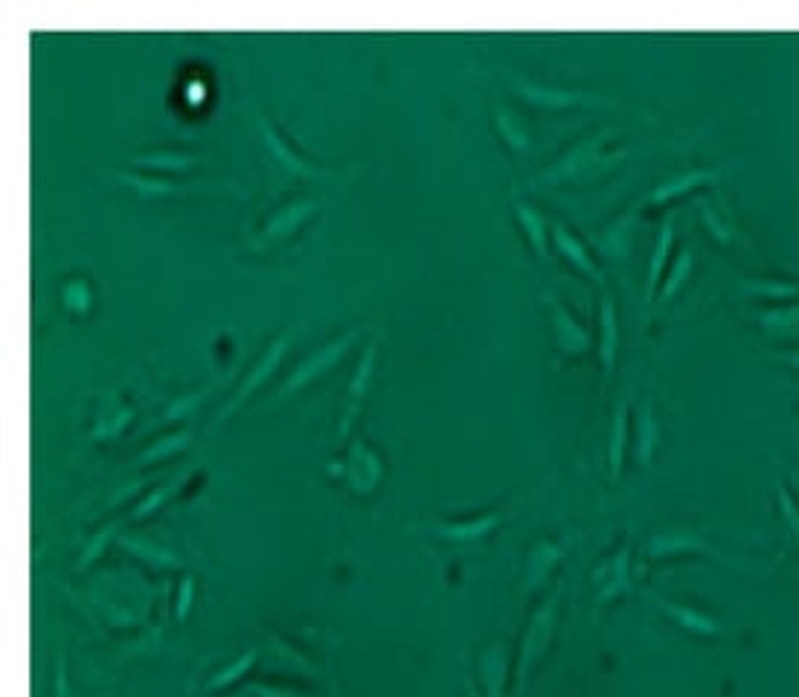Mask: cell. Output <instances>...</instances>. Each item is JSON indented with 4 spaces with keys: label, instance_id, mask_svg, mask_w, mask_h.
I'll use <instances>...</instances> for the list:
<instances>
[{
    "label": "cell",
    "instance_id": "obj_41",
    "mask_svg": "<svg viewBox=\"0 0 799 697\" xmlns=\"http://www.w3.org/2000/svg\"><path fill=\"white\" fill-rule=\"evenodd\" d=\"M704 221H707L709 230H712L721 242H730V239H733V236H730V227H727L718 215L712 213V207H704Z\"/></svg>",
    "mask_w": 799,
    "mask_h": 697
},
{
    "label": "cell",
    "instance_id": "obj_18",
    "mask_svg": "<svg viewBox=\"0 0 799 697\" xmlns=\"http://www.w3.org/2000/svg\"><path fill=\"white\" fill-rule=\"evenodd\" d=\"M616 355H619V314H616V300L605 291L599 303V361L605 381L614 375Z\"/></svg>",
    "mask_w": 799,
    "mask_h": 697
},
{
    "label": "cell",
    "instance_id": "obj_27",
    "mask_svg": "<svg viewBox=\"0 0 799 697\" xmlns=\"http://www.w3.org/2000/svg\"><path fill=\"white\" fill-rule=\"evenodd\" d=\"M189 442H192V430H189V427L169 430V433H163L160 439H154L143 454H137V459H134L131 465H134V468H146V465H154V462H163V459H169V456L186 451Z\"/></svg>",
    "mask_w": 799,
    "mask_h": 697
},
{
    "label": "cell",
    "instance_id": "obj_11",
    "mask_svg": "<svg viewBox=\"0 0 799 697\" xmlns=\"http://www.w3.org/2000/svg\"><path fill=\"white\" fill-rule=\"evenodd\" d=\"M117 181L128 186L140 201H160V198H186L198 192H216V183H175L157 175H137V172H120Z\"/></svg>",
    "mask_w": 799,
    "mask_h": 697
},
{
    "label": "cell",
    "instance_id": "obj_17",
    "mask_svg": "<svg viewBox=\"0 0 799 697\" xmlns=\"http://www.w3.org/2000/svg\"><path fill=\"white\" fill-rule=\"evenodd\" d=\"M512 213L518 218V224H521L523 236H526V242L532 247V253H535L541 262H550V244H547L550 230H547V215L541 213L538 207H532L526 198H521L518 189L512 192Z\"/></svg>",
    "mask_w": 799,
    "mask_h": 697
},
{
    "label": "cell",
    "instance_id": "obj_23",
    "mask_svg": "<svg viewBox=\"0 0 799 697\" xmlns=\"http://www.w3.org/2000/svg\"><path fill=\"white\" fill-rule=\"evenodd\" d=\"M477 674H480V683L486 689V697L503 695V683H506V674H509V651H506L503 642L489 645L477 657Z\"/></svg>",
    "mask_w": 799,
    "mask_h": 697
},
{
    "label": "cell",
    "instance_id": "obj_9",
    "mask_svg": "<svg viewBox=\"0 0 799 697\" xmlns=\"http://www.w3.org/2000/svg\"><path fill=\"white\" fill-rule=\"evenodd\" d=\"M590 584H593L596 610H602L608 602H614L622 593L631 590V541H625L614 555H608L605 561H599L593 567Z\"/></svg>",
    "mask_w": 799,
    "mask_h": 697
},
{
    "label": "cell",
    "instance_id": "obj_42",
    "mask_svg": "<svg viewBox=\"0 0 799 697\" xmlns=\"http://www.w3.org/2000/svg\"><path fill=\"white\" fill-rule=\"evenodd\" d=\"M53 697H70V677H67L64 660H59L56 674H53Z\"/></svg>",
    "mask_w": 799,
    "mask_h": 697
},
{
    "label": "cell",
    "instance_id": "obj_1",
    "mask_svg": "<svg viewBox=\"0 0 799 697\" xmlns=\"http://www.w3.org/2000/svg\"><path fill=\"white\" fill-rule=\"evenodd\" d=\"M614 128H599L593 134L573 143L558 160H553L535 181L544 186H587L596 183L602 175L614 172L616 166L628 157L625 149L608 152V140H614Z\"/></svg>",
    "mask_w": 799,
    "mask_h": 697
},
{
    "label": "cell",
    "instance_id": "obj_28",
    "mask_svg": "<svg viewBox=\"0 0 799 697\" xmlns=\"http://www.w3.org/2000/svg\"><path fill=\"white\" fill-rule=\"evenodd\" d=\"M494 128H497L500 140H503L512 152L515 154L529 152L532 137H529L526 125H523V120L512 111V108H506V105H497V108H494Z\"/></svg>",
    "mask_w": 799,
    "mask_h": 697
},
{
    "label": "cell",
    "instance_id": "obj_30",
    "mask_svg": "<svg viewBox=\"0 0 799 697\" xmlns=\"http://www.w3.org/2000/svg\"><path fill=\"white\" fill-rule=\"evenodd\" d=\"M625 448H628V401H619L611 425V439H608V462H611V477L619 480L622 462H625Z\"/></svg>",
    "mask_w": 799,
    "mask_h": 697
},
{
    "label": "cell",
    "instance_id": "obj_43",
    "mask_svg": "<svg viewBox=\"0 0 799 697\" xmlns=\"http://www.w3.org/2000/svg\"><path fill=\"white\" fill-rule=\"evenodd\" d=\"M247 695L253 697H306L291 692V689H279V686H247Z\"/></svg>",
    "mask_w": 799,
    "mask_h": 697
},
{
    "label": "cell",
    "instance_id": "obj_44",
    "mask_svg": "<svg viewBox=\"0 0 799 697\" xmlns=\"http://www.w3.org/2000/svg\"><path fill=\"white\" fill-rule=\"evenodd\" d=\"M791 483H794V488H797V497H799V474L797 471H791Z\"/></svg>",
    "mask_w": 799,
    "mask_h": 697
},
{
    "label": "cell",
    "instance_id": "obj_36",
    "mask_svg": "<svg viewBox=\"0 0 799 697\" xmlns=\"http://www.w3.org/2000/svg\"><path fill=\"white\" fill-rule=\"evenodd\" d=\"M62 305L67 314L85 317L93 305V288L88 285V279H70V282H64Z\"/></svg>",
    "mask_w": 799,
    "mask_h": 697
},
{
    "label": "cell",
    "instance_id": "obj_40",
    "mask_svg": "<svg viewBox=\"0 0 799 697\" xmlns=\"http://www.w3.org/2000/svg\"><path fill=\"white\" fill-rule=\"evenodd\" d=\"M779 506H782V512H785L788 526L794 529V535H799V509H797V503L791 500L788 488H779Z\"/></svg>",
    "mask_w": 799,
    "mask_h": 697
},
{
    "label": "cell",
    "instance_id": "obj_25",
    "mask_svg": "<svg viewBox=\"0 0 799 697\" xmlns=\"http://www.w3.org/2000/svg\"><path fill=\"white\" fill-rule=\"evenodd\" d=\"M131 163L140 169L163 172V175H181L186 169H192L195 163H201V154L181 152V149H154V152L134 154Z\"/></svg>",
    "mask_w": 799,
    "mask_h": 697
},
{
    "label": "cell",
    "instance_id": "obj_5",
    "mask_svg": "<svg viewBox=\"0 0 799 697\" xmlns=\"http://www.w3.org/2000/svg\"><path fill=\"white\" fill-rule=\"evenodd\" d=\"M317 210H320V201L317 198H291V201H285L282 207H277L274 213L262 221V227L250 236L247 247L250 250H268L274 244L294 239L303 230V224H306L308 218L317 215Z\"/></svg>",
    "mask_w": 799,
    "mask_h": 697
},
{
    "label": "cell",
    "instance_id": "obj_45",
    "mask_svg": "<svg viewBox=\"0 0 799 697\" xmlns=\"http://www.w3.org/2000/svg\"><path fill=\"white\" fill-rule=\"evenodd\" d=\"M788 361H791V364H794V366H799V352H797V355H791Z\"/></svg>",
    "mask_w": 799,
    "mask_h": 697
},
{
    "label": "cell",
    "instance_id": "obj_22",
    "mask_svg": "<svg viewBox=\"0 0 799 697\" xmlns=\"http://www.w3.org/2000/svg\"><path fill=\"white\" fill-rule=\"evenodd\" d=\"M637 213H640V207L628 210L622 218H616L614 224H608L605 230L596 233L593 242H596L602 256H608V259H625L628 256L631 236H634V224H637Z\"/></svg>",
    "mask_w": 799,
    "mask_h": 697
},
{
    "label": "cell",
    "instance_id": "obj_19",
    "mask_svg": "<svg viewBox=\"0 0 799 697\" xmlns=\"http://www.w3.org/2000/svg\"><path fill=\"white\" fill-rule=\"evenodd\" d=\"M372 372H375V346H367L364 355H361V361L355 366V372H352L349 390H346L349 401H346V413H343V419H340V436H346L349 427H352V422H355V416H358V410H361V404H364V398H367L369 393Z\"/></svg>",
    "mask_w": 799,
    "mask_h": 697
},
{
    "label": "cell",
    "instance_id": "obj_39",
    "mask_svg": "<svg viewBox=\"0 0 799 697\" xmlns=\"http://www.w3.org/2000/svg\"><path fill=\"white\" fill-rule=\"evenodd\" d=\"M192 602H195V578L184 576L181 584H178V599H175V619L184 622L192 610Z\"/></svg>",
    "mask_w": 799,
    "mask_h": 697
},
{
    "label": "cell",
    "instance_id": "obj_15",
    "mask_svg": "<svg viewBox=\"0 0 799 697\" xmlns=\"http://www.w3.org/2000/svg\"><path fill=\"white\" fill-rule=\"evenodd\" d=\"M718 178H721V169H686V172H677V175L666 178V181H660L651 192H648L646 198H643V204H640V210L663 207V204H669L672 198H680V195H686V192H692V189H698V186H704V183L718 181Z\"/></svg>",
    "mask_w": 799,
    "mask_h": 697
},
{
    "label": "cell",
    "instance_id": "obj_13",
    "mask_svg": "<svg viewBox=\"0 0 799 697\" xmlns=\"http://www.w3.org/2000/svg\"><path fill=\"white\" fill-rule=\"evenodd\" d=\"M561 555H564V544L550 541V538H541L529 546L523 558V596H532L544 587V581L550 578Z\"/></svg>",
    "mask_w": 799,
    "mask_h": 697
},
{
    "label": "cell",
    "instance_id": "obj_2",
    "mask_svg": "<svg viewBox=\"0 0 799 697\" xmlns=\"http://www.w3.org/2000/svg\"><path fill=\"white\" fill-rule=\"evenodd\" d=\"M253 125H256V134H259V146H262V154H265V163H268V169L274 175H279V181H323V178L335 175V172L311 163L308 157L297 152L291 146V140L262 111H256Z\"/></svg>",
    "mask_w": 799,
    "mask_h": 697
},
{
    "label": "cell",
    "instance_id": "obj_34",
    "mask_svg": "<svg viewBox=\"0 0 799 697\" xmlns=\"http://www.w3.org/2000/svg\"><path fill=\"white\" fill-rule=\"evenodd\" d=\"M759 323L776 337H799V303L770 308L759 314Z\"/></svg>",
    "mask_w": 799,
    "mask_h": 697
},
{
    "label": "cell",
    "instance_id": "obj_31",
    "mask_svg": "<svg viewBox=\"0 0 799 697\" xmlns=\"http://www.w3.org/2000/svg\"><path fill=\"white\" fill-rule=\"evenodd\" d=\"M120 538V520H111L105 523L102 529H96L91 538H85L82 552H79V561H76V573H85L96 558H102V552L111 544H117Z\"/></svg>",
    "mask_w": 799,
    "mask_h": 697
},
{
    "label": "cell",
    "instance_id": "obj_8",
    "mask_svg": "<svg viewBox=\"0 0 799 697\" xmlns=\"http://www.w3.org/2000/svg\"><path fill=\"white\" fill-rule=\"evenodd\" d=\"M506 79L523 102L544 108V111H567V108H579V105H608V99L596 96V93L573 91V88L550 85V82H532L526 76H515V73H509Z\"/></svg>",
    "mask_w": 799,
    "mask_h": 697
},
{
    "label": "cell",
    "instance_id": "obj_33",
    "mask_svg": "<svg viewBox=\"0 0 799 697\" xmlns=\"http://www.w3.org/2000/svg\"><path fill=\"white\" fill-rule=\"evenodd\" d=\"M210 390H213V381L210 384H204V387H198V390H192V393H184L178 395V398H172L169 401V407L154 419V425H169V422H181V419H186V416H192L201 404H204V398L210 395Z\"/></svg>",
    "mask_w": 799,
    "mask_h": 697
},
{
    "label": "cell",
    "instance_id": "obj_21",
    "mask_svg": "<svg viewBox=\"0 0 799 697\" xmlns=\"http://www.w3.org/2000/svg\"><path fill=\"white\" fill-rule=\"evenodd\" d=\"M648 596H651V602L660 607L672 622H677L683 631H692V634H701V637H718V634H721V622L712 619V616H707V613H701V610H695V607L675 605V602H669V599H663V596H654V593H648Z\"/></svg>",
    "mask_w": 799,
    "mask_h": 697
},
{
    "label": "cell",
    "instance_id": "obj_3",
    "mask_svg": "<svg viewBox=\"0 0 799 697\" xmlns=\"http://www.w3.org/2000/svg\"><path fill=\"white\" fill-rule=\"evenodd\" d=\"M364 329H367V326H352V329H346V332L338 334V337L326 340V343H323L320 349H314L311 355H306L300 364L288 372V378L279 384V390L274 393V404L285 401V398H291V395H297L300 390H306L308 384L320 381L323 375H329V372L346 358V352H349L352 343L364 334Z\"/></svg>",
    "mask_w": 799,
    "mask_h": 697
},
{
    "label": "cell",
    "instance_id": "obj_35",
    "mask_svg": "<svg viewBox=\"0 0 799 697\" xmlns=\"http://www.w3.org/2000/svg\"><path fill=\"white\" fill-rule=\"evenodd\" d=\"M692 265H695V259H692V247H683L680 253H677L675 265H672V271H669V276L663 279V288H660V294H657V303L666 305L672 297H675L677 291H680V285L689 279V273H692Z\"/></svg>",
    "mask_w": 799,
    "mask_h": 697
},
{
    "label": "cell",
    "instance_id": "obj_26",
    "mask_svg": "<svg viewBox=\"0 0 799 697\" xmlns=\"http://www.w3.org/2000/svg\"><path fill=\"white\" fill-rule=\"evenodd\" d=\"M712 552L718 555L715 549H709L707 541H701L698 535L686 532V529H669V532H657L646 546L648 558H669V555H677V552Z\"/></svg>",
    "mask_w": 799,
    "mask_h": 697
},
{
    "label": "cell",
    "instance_id": "obj_7",
    "mask_svg": "<svg viewBox=\"0 0 799 697\" xmlns=\"http://www.w3.org/2000/svg\"><path fill=\"white\" fill-rule=\"evenodd\" d=\"M291 337H294L291 332H282V334H277V337H274L268 346H265V352H262V355L253 361V366L247 369V375L242 378L239 390L230 395V398H227V404L221 407V413L216 416V422L210 425V430H216V427L224 425V422H227V419H230V416H233V413H236L242 404H245L250 395L256 393L262 384H268V381H271V375L277 372L279 364H282V358H285V352H288V346H291Z\"/></svg>",
    "mask_w": 799,
    "mask_h": 697
},
{
    "label": "cell",
    "instance_id": "obj_29",
    "mask_svg": "<svg viewBox=\"0 0 799 697\" xmlns=\"http://www.w3.org/2000/svg\"><path fill=\"white\" fill-rule=\"evenodd\" d=\"M657 442H660V425L654 419L651 404L643 401L640 410H637V445H634V454H637L640 465H651V456L657 451Z\"/></svg>",
    "mask_w": 799,
    "mask_h": 697
},
{
    "label": "cell",
    "instance_id": "obj_4",
    "mask_svg": "<svg viewBox=\"0 0 799 697\" xmlns=\"http://www.w3.org/2000/svg\"><path fill=\"white\" fill-rule=\"evenodd\" d=\"M329 474H335L352 494L369 497L378 491V485L384 480V459L375 454L361 436H355L349 442L346 456L340 462H329Z\"/></svg>",
    "mask_w": 799,
    "mask_h": 697
},
{
    "label": "cell",
    "instance_id": "obj_37",
    "mask_svg": "<svg viewBox=\"0 0 799 697\" xmlns=\"http://www.w3.org/2000/svg\"><path fill=\"white\" fill-rule=\"evenodd\" d=\"M178 488H181V477H178V480H169V483L157 485L154 491H149V494H146V497H143V500H140V503H137L131 512H128V517H131V520H143V517L154 515L157 509H163V506L169 503V497H175V491H178Z\"/></svg>",
    "mask_w": 799,
    "mask_h": 697
},
{
    "label": "cell",
    "instance_id": "obj_32",
    "mask_svg": "<svg viewBox=\"0 0 799 697\" xmlns=\"http://www.w3.org/2000/svg\"><path fill=\"white\" fill-rule=\"evenodd\" d=\"M253 666H256V648H247L242 657H236L233 663H227L224 668H218L216 674H213V677L204 683V692H207V695H213V692H221V689H227V686H233V683L245 680Z\"/></svg>",
    "mask_w": 799,
    "mask_h": 697
},
{
    "label": "cell",
    "instance_id": "obj_38",
    "mask_svg": "<svg viewBox=\"0 0 799 697\" xmlns=\"http://www.w3.org/2000/svg\"><path fill=\"white\" fill-rule=\"evenodd\" d=\"M744 291L756 294V297H768V300H785V297H797V282H776V279H744Z\"/></svg>",
    "mask_w": 799,
    "mask_h": 697
},
{
    "label": "cell",
    "instance_id": "obj_20",
    "mask_svg": "<svg viewBox=\"0 0 799 697\" xmlns=\"http://www.w3.org/2000/svg\"><path fill=\"white\" fill-rule=\"evenodd\" d=\"M675 218L666 215L663 224H660V233H657V242L651 250V259H648V276H646V305H654L657 297V288L663 282V271L669 265V253H672V244H675Z\"/></svg>",
    "mask_w": 799,
    "mask_h": 697
},
{
    "label": "cell",
    "instance_id": "obj_12",
    "mask_svg": "<svg viewBox=\"0 0 799 697\" xmlns=\"http://www.w3.org/2000/svg\"><path fill=\"white\" fill-rule=\"evenodd\" d=\"M503 512H486V515L465 517V520H433L428 532L445 544H480L500 526Z\"/></svg>",
    "mask_w": 799,
    "mask_h": 697
},
{
    "label": "cell",
    "instance_id": "obj_14",
    "mask_svg": "<svg viewBox=\"0 0 799 697\" xmlns=\"http://www.w3.org/2000/svg\"><path fill=\"white\" fill-rule=\"evenodd\" d=\"M550 236H553V244L555 250H558V256L564 259V262H570L573 268L579 273H584V276H590L599 288H605V273H602V268L593 262V256H590V250H587V244L564 224V221H553V230H550Z\"/></svg>",
    "mask_w": 799,
    "mask_h": 697
},
{
    "label": "cell",
    "instance_id": "obj_24",
    "mask_svg": "<svg viewBox=\"0 0 799 697\" xmlns=\"http://www.w3.org/2000/svg\"><path fill=\"white\" fill-rule=\"evenodd\" d=\"M131 419H134V407H128V404H123V401L114 398V395H105V398H102V413H99L96 422H93L91 439L93 442H99V439H102V442L117 439L125 427L131 425Z\"/></svg>",
    "mask_w": 799,
    "mask_h": 697
},
{
    "label": "cell",
    "instance_id": "obj_10",
    "mask_svg": "<svg viewBox=\"0 0 799 697\" xmlns=\"http://www.w3.org/2000/svg\"><path fill=\"white\" fill-rule=\"evenodd\" d=\"M547 314H550V329H553V340L558 355L564 358H582L590 349V332L576 320V314L561 303L555 294H547Z\"/></svg>",
    "mask_w": 799,
    "mask_h": 697
},
{
    "label": "cell",
    "instance_id": "obj_16",
    "mask_svg": "<svg viewBox=\"0 0 799 697\" xmlns=\"http://www.w3.org/2000/svg\"><path fill=\"white\" fill-rule=\"evenodd\" d=\"M117 546L125 549L131 558L149 564V567H157V570H184L186 561L169 546L157 544L154 538H146V535H137V532H120L117 538Z\"/></svg>",
    "mask_w": 799,
    "mask_h": 697
},
{
    "label": "cell",
    "instance_id": "obj_6",
    "mask_svg": "<svg viewBox=\"0 0 799 697\" xmlns=\"http://www.w3.org/2000/svg\"><path fill=\"white\" fill-rule=\"evenodd\" d=\"M558 599H561V587H555L553 596L538 607L529 622H526V631L521 637V660H518V668H515V683L518 689H523L526 677L532 674L535 663L547 654L550 648V639H553L555 631V619H558Z\"/></svg>",
    "mask_w": 799,
    "mask_h": 697
}]
</instances>
